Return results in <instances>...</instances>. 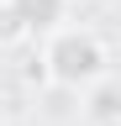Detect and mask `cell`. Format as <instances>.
I'll return each instance as SVG.
<instances>
[{
	"mask_svg": "<svg viewBox=\"0 0 121 126\" xmlns=\"http://www.w3.org/2000/svg\"><path fill=\"white\" fill-rule=\"evenodd\" d=\"M42 74L48 84L58 89H89L100 74H111V47L95 26H79V21H58L42 32Z\"/></svg>",
	"mask_w": 121,
	"mask_h": 126,
	"instance_id": "6da1fadb",
	"label": "cell"
},
{
	"mask_svg": "<svg viewBox=\"0 0 121 126\" xmlns=\"http://www.w3.org/2000/svg\"><path fill=\"white\" fill-rule=\"evenodd\" d=\"M84 94V116L95 121V126H116L121 121V89H116V79L111 74H100L89 89H79Z\"/></svg>",
	"mask_w": 121,
	"mask_h": 126,
	"instance_id": "7a4b0ae2",
	"label": "cell"
},
{
	"mask_svg": "<svg viewBox=\"0 0 121 126\" xmlns=\"http://www.w3.org/2000/svg\"><path fill=\"white\" fill-rule=\"evenodd\" d=\"M11 5L21 11V21L32 32H48V26L63 21V0H11Z\"/></svg>",
	"mask_w": 121,
	"mask_h": 126,
	"instance_id": "3957f363",
	"label": "cell"
},
{
	"mask_svg": "<svg viewBox=\"0 0 121 126\" xmlns=\"http://www.w3.org/2000/svg\"><path fill=\"white\" fill-rule=\"evenodd\" d=\"M26 37H32V26L21 21V11L11 0H0V47H21Z\"/></svg>",
	"mask_w": 121,
	"mask_h": 126,
	"instance_id": "277c9868",
	"label": "cell"
},
{
	"mask_svg": "<svg viewBox=\"0 0 121 126\" xmlns=\"http://www.w3.org/2000/svg\"><path fill=\"white\" fill-rule=\"evenodd\" d=\"M63 5H84V0H63Z\"/></svg>",
	"mask_w": 121,
	"mask_h": 126,
	"instance_id": "5b68a950",
	"label": "cell"
}]
</instances>
